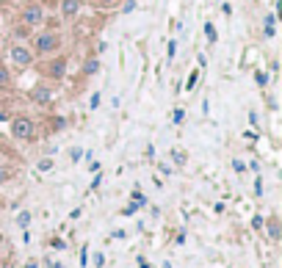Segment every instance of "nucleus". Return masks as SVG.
<instances>
[{
  "label": "nucleus",
  "instance_id": "10",
  "mask_svg": "<svg viewBox=\"0 0 282 268\" xmlns=\"http://www.w3.org/2000/svg\"><path fill=\"white\" fill-rule=\"evenodd\" d=\"M171 158H175L177 166H185V161H188V155H185L183 149H175V152H171Z\"/></svg>",
  "mask_w": 282,
  "mask_h": 268
},
{
  "label": "nucleus",
  "instance_id": "20",
  "mask_svg": "<svg viewBox=\"0 0 282 268\" xmlns=\"http://www.w3.org/2000/svg\"><path fill=\"white\" fill-rule=\"evenodd\" d=\"M116 3H119V0H97V6H105V9H114Z\"/></svg>",
  "mask_w": 282,
  "mask_h": 268
},
{
  "label": "nucleus",
  "instance_id": "5",
  "mask_svg": "<svg viewBox=\"0 0 282 268\" xmlns=\"http://www.w3.org/2000/svg\"><path fill=\"white\" fill-rule=\"evenodd\" d=\"M31 100L36 102V105H50V102H53V92L47 86H36V88H31Z\"/></svg>",
  "mask_w": 282,
  "mask_h": 268
},
{
  "label": "nucleus",
  "instance_id": "21",
  "mask_svg": "<svg viewBox=\"0 0 282 268\" xmlns=\"http://www.w3.org/2000/svg\"><path fill=\"white\" fill-rule=\"evenodd\" d=\"M133 9H136V0H127V3L122 6V11H125V14H130V11H133Z\"/></svg>",
  "mask_w": 282,
  "mask_h": 268
},
{
  "label": "nucleus",
  "instance_id": "6",
  "mask_svg": "<svg viewBox=\"0 0 282 268\" xmlns=\"http://www.w3.org/2000/svg\"><path fill=\"white\" fill-rule=\"evenodd\" d=\"M64 72H67V58H64V56H61V58H53L50 64H47V75H50V78L61 80V78H64Z\"/></svg>",
  "mask_w": 282,
  "mask_h": 268
},
{
  "label": "nucleus",
  "instance_id": "4",
  "mask_svg": "<svg viewBox=\"0 0 282 268\" xmlns=\"http://www.w3.org/2000/svg\"><path fill=\"white\" fill-rule=\"evenodd\" d=\"M11 61H14L17 66H31L33 64V53L28 50V47L17 44V47H11Z\"/></svg>",
  "mask_w": 282,
  "mask_h": 268
},
{
  "label": "nucleus",
  "instance_id": "9",
  "mask_svg": "<svg viewBox=\"0 0 282 268\" xmlns=\"http://www.w3.org/2000/svg\"><path fill=\"white\" fill-rule=\"evenodd\" d=\"M268 235H271L274 240L279 238V224H277V218H268Z\"/></svg>",
  "mask_w": 282,
  "mask_h": 268
},
{
  "label": "nucleus",
  "instance_id": "22",
  "mask_svg": "<svg viewBox=\"0 0 282 268\" xmlns=\"http://www.w3.org/2000/svg\"><path fill=\"white\" fill-rule=\"evenodd\" d=\"M183 119H185V111H183V108H177V111H175V122H177V125H180Z\"/></svg>",
  "mask_w": 282,
  "mask_h": 268
},
{
  "label": "nucleus",
  "instance_id": "1",
  "mask_svg": "<svg viewBox=\"0 0 282 268\" xmlns=\"http://www.w3.org/2000/svg\"><path fill=\"white\" fill-rule=\"evenodd\" d=\"M61 47V36L53 31H42L36 33V39H33V50L39 53V56H50V53H56Z\"/></svg>",
  "mask_w": 282,
  "mask_h": 268
},
{
  "label": "nucleus",
  "instance_id": "14",
  "mask_svg": "<svg viewBox=\"0 0 282 268\" xmlns=\"http://www.w3.org/2000/svg\"><path fill=\"white\" fill-rule=\"evenodd\" d=\"M266 36H274V17H266Z\"/></svg>",
  "mask_w": 282,
  "mask_h": 268
},
{
  "label": "nucleus",
  "instance_id": "17",
  "mask_svg": "<svg viewBox=\"0 0 282 268\" xmlns=\"http://www.w3.org/2000/svg\"><path fill=\"white\" fill-rule=\"evenodd\" d=\"M53 169V161L50 158H45V161H39V171H50Z\"/></svg>",
  "mask_w": 282,
  "mask_h": 268
},
{
  "label": "nucleus",
  "instance_id": "11",
  "mask_svg": "<svg viewBox=\"0 0 282 268\" xmlns=\"http://www.w3.org/2000/svg\"><path fill=\"white\" fill-rule=\"evenodd\" d=\"M9 80H11V75L6 66H0V86H9Z\"/></svg>",
  "mask_w": 282,
  "mask_h": 268
},
{
  "label": "nucleus",
  "instance_id": "3",
  "mask_svg": "<svg viewBox=\"0 0 282 268\" xmlns=\"http://www.w3.org/2000/svg\"><path fill=\"white\" fill-rule=\"evenodd\" d=\"M19 23L25 25V28H39V25H45V9L42 3H28L23 9V14H19Z\"/></svg>",
  "mask_w": 282,
  "mask_h": 268
},
{
  "label": "nucleus",
  "instance_id": "2",
  "mask_svg": "<svg viewBox=\"0 0 282 268\" xmlns=\"http://www.w3.org/2000/svg\"><path fill=\"white\" fill-rule=\"evenodd\" d=\"M33 133H36V125H33L31 116H14L11 119V136L19 141H31Z\"/></svg>",
  "mask_w": 282,
  "mask_h": 268
},
{
  "label": "nucleus",
  "instance_id": "24",
  "mask_svg": "<svg viewBox=\"0 0 282 268\" xmlns=\"http://www.w3.org/2000/svg\"><path fill=\"white\" fill-rule=\"evenodd\" d=\"M0 210H3V196H0Z\"/></svg>",
  "mask_w": 282,
  "mask_h": 268
},
{
  "label": "nucleus",
  "instance_id": "15",
  "mask_svg": "<svg viewBox=\"0 0 282 268\" xmlns=\"http://www.w3.org/2000/svg\"><path fill=\"white\" fill-rule=\"evenodd\" d=\"M9 180H11V171L6 169V166H0V185H3V183H9Z\"/></svg>",
  "mask_w": 282,
  "mask_h": 268
},
{
  "label": "nucleus",
  "instance_id": "7",
  "mask_svg": "<svg viewBox=\"0 0 282 268\" xmlns=\"http://www.w3.org/2000/svg\"><path fill=\"white\" fill-rule=\"evenodd\" d=\"M80 0H61V17L64 19H75L78 17V11H80Z\"/></svg>",
  "mask_w": 282,
  "mask_h": 268
},
{
  "label": "nucleus",
  "instance_id": "16",
  "mask_svg": "<svg viewBox=\"0 0 282 268\" xmlns=\"http://www.w3.org/2000/svg\"><path fill=\"white\" fill-rule=\"evenodd\" d=\"M205 36H208V42H216V31H213V25H210V23L205 25Z\"/></svg>",
  "mask_w": 282,
  "mask_h": 268
},
{
  "label": "nucleus",
  "instance_id": "18",
  "mask_svg": "<svg viewBox=\"0 0 282 268\" xmlns=\"http://www.w3.org/2000/svg\"><path fill=\"white\" fill-rule=\"evenodd\" d=\"M254 80H257V86H266L268 83V75L266 72H257V75H254Z\"/></svg>",
  "mask_w": 282,
  "mask_h": 268
},
{
  "label": "nucleus",
  "instance_id": "13",
  "mask_svg": "<svg viewBox=\"0 0 282 268\" xmlns=\"http://www.w3.org/2000/svg\"><path fill=\"white\" fill-rule=\"evenodd\" d=\"M17 224H19V227H28V224H31V213H19V216H17Z\"/></svg>",
  "mask_w": 282,
  "mask_h": 268
},
{
  "label": "nucleus",
  "instance_id": "19",
  "mask_svg": "<svg viewBox=\"0 0 282 268\" xmlns=\"http://www.w3.org/2000/svg\"><path fill=\"white\" fill-rule=\"evenodd\" d=\"M166 56H169V58H175V56H177V42H169V50H166Z\"/></svg>",
  "mask_w": 282,
  "mask_h": 268
},
{
  "label": "nucleus",
  "instance_id": "12",
  "mask_svg": "<svg viewBox=\"0 0 282 268\" xmlns=\"http://www.w3.org/2000/svg\"><path fill=\"white\" fill-rule=\"evenodd\" d=\"M197 80H199V70H194V72H191V75H188V83H185V86H188V88H191V92H194V86H197Z\"/></svg>",
  "mask_w": 282,
  "mask_h": 268
},
{
  "label": "nucleus",
  "instance_id": "8",
  "mask_svg": "<svg viewBox=\"0 0 282 268\" xmlns=\"http://www.w3.org/2000/svg\"><path fill=\"white\" fill-rule=\"evenodd\" d=\"M97 72H100V58H97V56L86 58V61H83V75H89V78H92V75H97Z\"/></svg>",
  "mask_w": 282,
  "mask_h": 268
},
{
  "label": "nucleus",
  "instance_id": "23",
  "mask_svg": "<svg viewBox=\"0 0 282 268\" xmlns=\"http://www.w3.org/2000/svg\"><path fill=\"white\" fill-rule=\"evenodd\" d=\"M232 169H235V171H244L246 166H244V163H241V161H232Z\"/></svg>",
  "mask_w": 282,
  "mask_h": 268
}]
</instances>
